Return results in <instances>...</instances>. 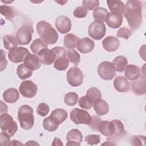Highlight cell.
I'll use <instances>...</instances> for the list:
<instances>
[{"mask_svg": "<svg viewBox=\"0 0 146 146\" xmlns=\"http://www.w3.org/2000/svg\"><path fill=\"white\" fill-rule=\"evenodd\" d=\"M50 116L55 122L59 125L66 120L68 114L67 111L64 110L62 108H56L51 112Z\"/></svg>", "mask_w": 146, "mask_h": 146, "instance_id": "25", "label": "cell"}, {"mask_svg": "<svg viewBox=\"0 0 146 146\" xmlns=\"http://www.w3.org/2000/svg\"><path fill=\"white\" fill-rule=\"evenodd\" d=\"M108 14V12L106 9L103 7H98L94 10L93 17L95 21H99L103 22L105 21Z\"/></svg>", "mask_w": 146, "mask_h": 146, "instance_id": "35", "label": "cell"}, {"mask_svg": "<svg viewBox=\"0 0 146 146\" xmlns=\"http://www.w3.org/2000/svg\"><path fill=\"white\" fill-rule=\"evenodd\" d=\"M105 21L110 27L112 29H117L121 25L123 22L122 14L111 12L106 16Z\"/></svg>", "mask_w": 146, "mask_h": 146, "instance_id": "17", "label": "cell"}, {"mask_svg": "<svg viewBox=\"0 0 146 146\" xmlns=\"http://www.w3.org/2000/svg\"><path fill=\"white\" fill-rule=\"evenodd\" d=\"M85 141L90 145H96L100 141V136L98 135H88L84 137Z\"/></svg>", "mask_w": 146, "mask_h": 146, "instance_id": "43", "label": "cell"}, {"mask_svg": "<svg viewBox=\"0 0 146 146\" xmlns=\"http://www.w3.org/2000/svg\"><path fill=\"white\" fill-rule=\"evenodd\" d=\"M117 36L119 38H123L125 39H128L132 35V31L129 29L123 27L119 29L117 31Z\"/></svg>", "mask_w": 146, "mask_h": 146, "instance_id": "44", "label": "cell"}, {"mask_svg": "<svg viewBox=\"0 0 146 146\" xmlns=\"http://www.w3.org/2000/svg\"><path fill=\"white\" fill-rule=\"evenodd\" d=\"M83 6L89 10H93L98 8L99 5V1L98 0H84L83 1Z\"/></svg>", "mask_w": 146, "mask_h": 146, "instance_id": "46", "label": "cell"}, {"mask_svg": "<svg viewBox=\"0 0 146 146\" xmlns=\"http://www.w3.org/2000/svg\"><path fill=\"white\" fill-rule=\"evenodd\" d=\"M17 74L21 79H26L30 78L33 74V71L27 67L25 64H21L17 67Z\"/></svg>", "mask_w": 146, "mask_h": 146, "instance_id": "28", "label": "cell"}, {"mask_svg": "<svg viewBox=\"0 0 146 146\" xmlns=\"http://www.w3.org/2000/svg\"><path fill=\"white\" fill-rule=\"evenodd\" d=\"M69 66V60L66 57L57 58L54 63V67L58 71H64Z\"/></svg>", "mask_w": 146, "mask_h": 146, "instance_id": "32", "label": "cell"}, {"mask_svg": "<svg viewBox=\"0 0 146 146\" xmlns=\"http://www.w3.org/2000/svg\"><path fill=\"white\" fill-rule=\"evenodd\" d=\"M67 80L68 84L72 87L80 86L83 82L82 71L78 67H71L67 72Z\"/></svg>", "mask_w": 146, "mask_h": 146, "instance_id": "9", "label": "cell"}, {"mask_svg": "<svg viewBox=\"0 0 146 146\" xmlns=\"http://www.w3.org/2000/svg\"><path fill=\"white\" fill-rule=\"evenodd\" d=\"M6 52L1 50V71H2L6 67L7 62L5 58Z\"/></svg>", "mask_w": 146, "mask_h": 146, "instance_id": "50", "label": "cell"}, {"mask_svg": "<svg viewBox=\"0 0 146 146\" xmlns=\"http://www.w3.org/2000/svg\"><path fill=\"white\" fill-rule=\"evenodd\" d=\"M100 78L105 80H112L116 75V69L112 63L108 61L101 62L98 67Z\"/></svg>", "mask_w": 146, "mask_h": 146, "instance_id": "6", "label": "cell"}, {"mask_svg": "<svg viewBox=\"0 0 146 146\" xmlns=\"http://www.w3.org/2000/svg\"><path fill=\"white\" fill-rule=\"evenodd\" d=\"M102 121V120L99 116L94 115L92 116L91 121L88 125L90 127V128H91L92 129L98 131V126Z\"/></svg>", "mask_w": 146, "mask_h": 146, "instance_id": "47", "label": "cell"}, {"mask_svg": "<svg viewBox=\"0 0 146 146\" xmlns=\"http://www.w3.org/2000/svg\"><path fill=\"white\" fill-rule=\"evenodd\" d=\"M124 75L129 80L133 81L137 79L140 75V68L133 64H129L125 68Z\"/></svg>", "mask_w": 146, "mask_h": 146, "instance_id": "23", "label": "cell"}, {"mask_svg": "<svg viewBox=\"0 0 146 146\" xmlns=\"http://www.w3.org/2000/svg\"><path fill=\"white\" fill-rule=\"evenodd\" d=\"M79 38L73 34H68L64 36V45L67 48H74L76 46V43Z\"/></svg>", "mask_w": 146, "mask_h": 146, "instance_id": "29", "label": "cell"}, {"mask_svg": "<svg viewBox=\"0 0 146 146\" xmlns=\"http://www.w3.org/2000/svg\"><path fill=\"white\" fill-rule=\"evenodd\" d=\"M3 42L5 48L9 50L17 47L18 44L17 38H15L14 36L10 34L6 35L3 36Z\"/></svg>", "mask_w": 146, "mask_h": 146, "instance_id": "30", "label": "cell"}, {"mask_svg": "<svg viewBox=\"0 0 146 146\" xmlns=\"http://www.w3.org/2000/svg\"><path fill=\"white\" fill-rule=\"evenodd\" d=\"M94 100L88 96L86 95L81 97L78 102L79 106L85 110H90L93 106Z\"/></svg>", "mask_w": 146, "mask_h": 146, "instance_id": "39", "label": "cell"}, {"mask_svg": "<svg viewBox=\"0 0 146 146\" xmlns=\"http://www.w3.org/2000/svg\"><path fill=\"white\" fill-rule=\"evenodd\" d=\"M59 124L55 122L50 116L46 117L43 121V128L50 132H54L57 129Z\"/></svg>", "mask_w": 146, "mask_h": 146, "instance_id": "34", "label": "cell"}, {"mask_svg": "<svg viewBox=\"0 0 146 146\" xmlns=\"http://www.w3.org/2000/svg\"><path fill=\"white\" fill-rule=\"evenodd\" d=\"M78 95L76 93L70 92L66 94L64 96V100L66 104L69 106H75L78 100Z\"/></svg>", "mask_w": 146, "mask_h": 146, "instance_id": "38", "label": "cell"}, {"mask_svg": "<svg viewBox=\"0 0 146 146\" xmlns=\"http://www.w3.org/2000/svg\"><path fill=\"white\" fill-rule=\"evenodd\" d=\"M67 143L66 145H80L82 141L83 135L82 132L78 129H72L68 131L66 135Z\"/></svg>", "mask_w": 146, "mask_h": 146, "instance_id": "15", "label": "cell"}, {"mask_svg": "<svg viewBox=\"0 0 146 146\" xmlns=\"http://www.w3.org/2000/svg\"><path fill=\"white\" fill-rule=\"evenodd\" d=\"M67 57L72 63L75 66H78L80 61V56L79 54L74 49L68 50L67 52Z\"/></svg>", "mask_w": 146, "mask_h": 146, "instance_id": "37", "label": "cell"}, {"mask_svg": "<svg viewBox=\"0 0 146 146\" xmlns=\"http://www.w3.org/2000/svg\"><path fill=\"white\" fill-rule=\"evenodd\" d=\"M131 144L133 145H145V137L144 136L136 135L133 136L131 137Z\"/></svg>", "mask_w": 146, "mask_h": 146, "instance_id": "45", "label": "cell"}, {"mask_svg": "<svg viewBox=\"0 0 146 146\" xmlns=\"http://www.w3.org/2000/svg\"><path fill=\"white\" fill-rule=\"evenodd\" d=\"M124 17L126 18L129 26L135 31L142 23V3L139 1L129 0L126 2Z\"/></svg>", "mask_w": 146, "mask_h": 146, "instance_id": "1", "label": "cell"}, {"mask_svg": "<svg viewBox=\"0 0 146 146\" xmlns=\"http://www.w3.org/2000/svg\"><path fill=\"white\" fill-rule=\"evenodd\" d=\"M10 136L5 132H2L0 135V144L2 145H10Z\"/></svg>", "mask_w": 146, "mask_h": 146, "instance_id": "48", "label": "cell"}, {"mask_svg": "<svg viewBox=\"0 0 146 146\" xmlns=\"http://www.w3.org/2000/svg\"><path fill=\"white\" fill-rule=\"evenodd\" d=\"M19 98V94L16 88H10L6 90L3 93L4 100L8 103H15Z\"/></svg>", "mask_w": 146, "mask_h": 146, "instance_id": "24", "label": "cell"}, {"mask_svg": "<svg viewBox=\"0 0 146 146\" xmlns=\"http://www.w3.org/2000/svg\"><path fill=\"white\" fill-rule=\"evenodd\" d=\"M1 14L5 16V18L9 21H12L13 19L15 17V10L11 6L7 5H1L0 6Z\"/></svg>", "mask_w": 146, "mask_h": 146, "instance_id": "33", "label": "cell"}, {"mask_svg": "<svg viewBox=\"0 0 146 146\" xmlns=\"http://www.w3.org/2000/svg\"><path fill=\"white\" fill-rule=\"evenodd\" d=\"M106 32L105 24L99 21H93L89 26L88 33V35L95 40H100L102 39Z\"/></svg>", "mask_w": 146, "mask_h": 146, "instance_id": "7", "label": "cell"}, {"mask_svg": "<svg viewBox=\"0 0 146 146\" xmlns=\"http://www.w3.org/2000/svg\"><path fill=\"white\" fill-rule=\"evenodd\" d=\"M36 30L39 35L46 43L54 44L58 40V33L48 22L39 21L36 24Z\"/></svg>", "mask_w": 146, "mask_h": 146, "instance_id": "2", "label": "cell"}, {"mask_svg": "<svg viewBox=\"0 0 146 146\" xmlns=\"http://www.w3.org/2000/svg\"><path fill=\"white\" fill-rule=\"evenodd\" d=\"M29 54L30 52L26 48L23 47H16L9 50L8 52V58L11 62L18 63L23 62L26 56Z\"/></svg>", "mask_w": 146, "mask_h": 146, "instance_id": "10", "label": "cell"}, {"mask_svg": "<svg viewBox=\"0 0 146 146\" xmlns=\"http://www.w3.org/2000/svg\"><path fill=\"white\" fill-rule=\"evenodd\" d=\"M25 66L32 71L38 70L40 67V61L39 56L36 55L29 54L23 60Z\"/></svg>", "mask_w": 146, "mask_h": 146, "instance_id": "21", "label": "cell"}, {"mask_svg": "<svg viewBox=\"0 0 146 146\" xmlns=\"http://www.w3.org/2000/svg\"><path fill=\"white\" fill-rule=\"evenodd\" d=\"M45 48H47V43H46L41 38L35 39L30 46L31 50L35 54H38L40 50Z\"/></svg>", "mask_w": 146, "mask_h": 146, "instance_id": "31", "label": "cell"}, {"mask_svg": "<svg viewBox=\"0 0 146 146\" xmlns=\"http://www.w3.org/2000/svg\"><path fill=\"white\" fill-rule=\"evenodd\" d=\"M119 44L117 38L113 36H108L102 41L103 48L108 52L115 51L119 48Z\"/></svg>", "mask_w": 146, "mask_h": 146, "instance_id": "19", "label": "cell"}, {"mask_svg": "<svg viewBox=\"0 0 146 146\" xmlns=\"http://www.w3.org/2000/svg\"><path fill=\"white\" fill-rule=\"evenodd\" d=\"M86 95L90 97L94 101L98 99H101L102 94L100 90L96 87L90 88L86 93Z\"/></svg>", "mask_w": 146, "mask_h": 146, "instance_id": "40", "label": "cell"}, {"mask_svg": "<svg viewBox=\"0 0 146 146\" xmlns=\"http://www.w3.org/2000/svg\"><path fill=\"white\" fill-rule=\"evenodd\" d=\"M19 92L25 98H31L35 96L38 91V87L31 80H25L20 84Z\"/></svg>", "mask_w": 146, "mask_h": 146, "instance_id": "11", "label": "cell"}, {"mask_svg": "<svg viewBox=\"0 0 146 146\" xmlns=\"http://www.w3.org/2000/svg\"><path fill=\"white\" fill-rule=\"evenodd\" d=\"M70 119L76 124H88L92 117L85 110L75 108L70 112Z\"/></svg>", "mask_w": 146, "mask_h": 146, "instance_id": "8", "label": "cell"}, {"mask_svg": "<svg viewBox=\"0 0 146 146\" xmlns=\"http://www.w3.org/2000/svg\"><path fill=\"white\" fill-rule=\"evenodd\" d=\"M18 118L22 128L30 129L34 124L33 109L28 105L21 106L18 111Z\"/></svg>", "mask_w": 146, "mask_h": 146, "instance_id": "3", "label": "cell"}, {"mask_svg": "<svg viewBox=\"0 0 146 146\" xmlns=\"http://www.w3.org/2000/svg\"><path fill=\"white\" fill-rule=\"evenodd\" d=\"M115 124V127H116V131H115V133L114 135V136H113V137L112 138V139L115 140L116 139L120 138L121 137H122L123 136H124V135L125 133V131L124 129V126L123 124V123L117 119H115L113 120Z\"/></svg>", "mask_w": 146, "mask_h": 146, "instance_id": "36", "label": "cell"}, {"mask_svg": "<svg viewBox=\"0 0 146 146\" xmlns=\"http://www.w3.org/2000/svg\"><path fill=\"white\" fill-rule=\"evenodd\" d=\"M88 14V9L84 6H78L74 11V16L76 18H82L87 16Z\"/></svg>", "mask_w": 146, "mask_h": 146, "instance_id": "42", "label": "cell"}, {"mask_svg": "<svg viewBox=\"0 0 146 146\" xmlns=\"http://www.w3.org/2000/svg\"><path fill=\"white\" fill-rule=\"evenodd\" d=\"M107 3L110 10L112 13H117L121 14H124L125 5L121 1L110 0L107 1Z\"/></svg>", "mask_w": 146, "mask_h": 146, "instance_id": "26", "label": "cell"}, {"mask_svg": "<svg viewBox=\"0 0 146 146\" xmlns=\"http://www.w3.org/2000/svg\"><path fill=\"white\" fill-rule=\"evenodd\" d=\"M50 108L47 104L45 103H40L37 107L36 112L41 116H46L49 112Z\"/></svg>", "mask_w": 146, "mask_h": 146, "instance_id": "41", "label": "cell"}, {"mask_svg": "<svg viewBox=\"0 0 146 146\" xmlns=\"http://www.w3.org/2000/svg\"><path fill=\"white\" fill-rule=\"evenodd\" d=\"M115 90L119 92H126L129 90V83L123 76H116L113 81Z\"/></svg>", "mask_w": 146, "mask_h": 146, "instance_id": "20", "label": "cell"}, {"mask_svg": "<svg viewBox=\"0 0 146 146\" xmlns=\"http://www.w3.org/2000/svg\"><path fill=\"white\" fill-rule=\"evenodd\" d=\"M52 50L55 52L56 58L59 57H66V49L62 47H55Z\"/></svg>", "mask_w": 146, "mask_h": 146, "instance_id": "49", "label": "cell"}, {"mask_svg": "<svg viewBox=\"0 0 146 146\" xmlns=\"http://www.w3.org/2000/svg\"><path fill=\"white\" fill-rule=\"evenodd\" d=\"M55 26L58 31L61 34L67 33L71 28V20L66 16L60 15L56 19Z\"/></svg>", "mask_w": 146, "mask_h": 146, "instance_id": "13", "label": "cell"}, {"mask_svg": "<svg viewBox=\"0 0 146 146\" xmlns=\"http://www.w3.org/2000/svg\"><path fill=\"white\" fill-rule=\"evenodd\" d=\"M136 81L131 82V89L137 95H143L146 93V80L144 75H141Z\"/></svg>", "mask_w": 146, "mask_h": 146, "instance_id": "18", "label": "cell"}, {"mask_svg": "<svg viewBox=\"0 0 146 146\" xmlns=\"http://www.w3.org/2000/svg\"><path fill=\"white\" fill-rule=\"evenodd\" d=\"M63 145V143H62V141L60 139H59V138L58 137H55V139H54V141H53V143L52 144V145Z\"/></svg>", "mask_w": 146, "mask_h": 146, "instance_id": "51", "label": "cell"}, {"mask_svg": "<svg viewBox=\"0 0 146 146\" xmlns=\"http://www.w3.org/2000/svg\"><path fill=\"white\" fill-rule=\"evenodd\" d=\"M0 127L2 132L13 136L18 129L17 124L11 115L6 113H1L0 116Z\"/></svg>", "mask_w": 146, "mask_h": 146, "instance_id": "5", "label": "cell"}, {"mask_svg": "<svg viewBox=\"0 0 146 146\" xmlns=\"http://www.w3.org/2000/svg\"><path fill=\"white\" fill-rule=\"evenodd\" d=\"M98 131H99L103 135L109 137L111 140L116 131V127L113 120H112L111 121L102 120L98 126Z\"/></svg>", "mask_w": 146, "mask_h": 146, "instance_id": "12", "label": "cell"}, {"mask_svg": "<svg viewBox=\"0 0 146 146\" xmlns=\"http://www.w3.org/2000/svg\"><path fill=\"white\" fill-rule=\"evenodd\" d=\"M93 107L95 112L99 116L106 115L109 111L108 103L102 99H98L94 101Z\"/></svg>", "mask_w": 146, "mask_h": 146, "instance_id": "22", "label": "cell"}, {"mask_svg": "<svg viewBox=\"0 0 146 146\" xmlns=\"http://www.w3.org/2000/svg\"><path fill=\"white\" fill-rule=\"evenodd\" d=\"M33 33V25L31 23H24L17 31L15 36L19 44L26 45L30 43L32 39Z\"/></svg>", "mask_w": 146, "mask_h": 146, "instance_id": "4", "label": "cell"}, {"mask_svg": "<svg viewBox=\"0 0 146 146\" xmlns=\"http://www.w3.org/2000/svg\"><path fill=\"white\" fill-rule=\"evenodd\" d=\"M116 70L119 72H123L127 64H128V61L127 58L124 56H117L114 58L112 62Z\"/></svg>", "mask_w": 146, "mask_h": 146, "instance_id": "27", "label": "cell"}, {"mask_svg": "<svg viewBox=\"0 0 146 146\" xmlns=\"http://www.w3.org/2000/svg\"><path fill=\"white\" fill-rule=\"evenodd\" d=\"M95 46L94 42L88 37L79 39L76 43L78 50L83 54H87L91 52Z\"/></svg>", "mask_w": 146, "mask_h": 146, "instance_id": "16", "label": "cell"}, {"mask_svg": "<svg viewBox=\"0 0 146 146\" xmlns=\"http://www.w3.org/2000/svg\"><path fill=\"white\" fill-rule=\"evenodd\" d=\"M40 63L44 65H51L56 59L55 52L47 48L42 49L38 53Z\"/></svg>", "mask_w": 146, "mask_h": 146, "instance_id": "14", "label": "cell"}]
</instances>
